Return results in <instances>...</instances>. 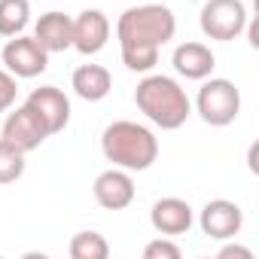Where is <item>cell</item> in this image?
I'll use <instances>...</instances> for the list:
<instances>
[{
	"mask_svg": "<svg viewBox=\"0 0 259 259\" xmlns=\"http://www.w3.org/2000/svg\"><path fill=\"white\" fill-rule=\"evenodd\" d=\"M177 34V16L165 4L128 7L116 22L122 64L132 73H150L159 64V49Z\"/></svg>",
	"mask_w": 259,
	"mask_h": 259,
	"instance_id": "6da1fadb",
	"label": "cell"
},
{
	"mask_svg": "<svg viewBox=\"0 0 259 259\" xmlns=\"http://www.w3.org/2000/svg\"><path fill=\"white\" fill-rule=\"evenodd\" d=\"M101 153L113 168L122 171H150L159 159V138L147 125L132 119H116L101 132Z\"/></svg>",
	"mask_w": 259,
	"mask_h": 259,
	"instance_id": "7a4b0ae2",
	"label": "cell"
},
{
	"mask_svg": "<svg viewBox=\"0 0 259 259\" xmlns=\"http://www.w3.org/2000/svg\"><path fill=\"white\" fill-rule=\"evenodd\" d=\"M135 104L162 132H177L192 116V101L186 89L165 73H147L135 89Z\"/></svg>",
	"mask_w": 259,
	"mask_h": 259,
	"instance_id": "3957f363",
	"label": "cell"
},
{
	"mask_svg": "<svg viewBox=\"0 0 259 259\" xmlns=\"http://www.w3.org/2000/svg\"><path fill=\"white\" fill-rule=\"evenodd\" d=\"M195 113L210 128L232 125L238 119V113H241V92H238V85L232 79H223V76L201 79V89L195 95Z\"/></svg>",
	"mask_w": 259,
	"mask_h": 259,
	"instance_id": "277c9868",
	"label": "cell"
},
{
	"mask_svg": "<svg viewBox=\"0 0 259 259\" xmlns=\"http://www.w3.org/2000/svg\"><path fill=\"white\" fill-rule=\"evenodd\" d=\"M247 22H250V13L244 7V0H207L198 16L201 34L207 40H220V43L238 40L244 34Z\"/></svg>",
	"mask_w": 259,
	"mask_h": 259,
	"instance_id": "5b68a950",
	"label": "cell"
},
{
	"mask_svg": "<svg viewBox=\"0 0 259 259\" xmlns=\"http://www.w3.org/2000/svg\"><path fill=\"white\" fill-rule=\"evenodd\" d=\"M0 58H4V70H10L16 79H34V76L46 73V67H49V52L34 37H25V34L10 37Z\"/></svg>",
	"mask_w": 259,
	"mask_h": 259,
	"instance_id": "8992f818",
	"label": "cell"
},
{
	"mask_svg": "<svg viewBox=\"0 0 259 259\" xmlns=\"http://www.w3.org/2000/svg\"><path fill=\"white\" fill-rule=\"evenodd\" d=\"M46 138H49V132L43 128V122L37 119V113L28 104H22L13 113H7L4 128H0V141H7L10 147H16L25 156L34 153V150H40Z\"/></svg>",
	"mask_w": 259,
	"mask_h": 259,
	"instance_id": "52a82bcc",
	"label": "cell"
},
{
	"mask_svg": "<svg viewBox=\"0 0 259 259\" xmlns=\"http://www.w3.org/2000/svg\"><path fill=\"white\" fill-rule=\"evenodd\" d=\"M25 104L37 113V119L43 122L49 138L61 135L64 128H67V122H70V98L58 85H40V89H34Z\"/></svg>",
	"mask_w": 259,
	"mask_h": 259,
	"instance_id": "ba28073f",
	"label": "cell"
},
{
	"mask_svg": "<svg viewBox=\"0 0 259 259\" xmlns=\"http://www.w3.org/2000/svg\"><path fill=\"white\" fill-rule=\"evenodd\" d=\"M198 226H201V232H204L207 238H213V241H229V238H235V235L244 229V210H241L235 201H229V198H213V201H207V204L201 207Z\"/></svg>",
	"mask_w": 259,
	"mask_h": 259,
	"instance_id": "9c48e42d",
	"label": "cell"
},
{
	"mask_svg": "<svg viewBox=\"0 0 259 259\" xmlns=\"http://www.w3.org/2000/svg\"><path fill=\"white\" fill-rule=\"evenodd\" d=\"M92 195L104 210H125L128 204L135 201L138 189L132 180V171H122V168H107L95 177L92 183Z\"/></svg>",
	"mask_w": 259,
	"mask_h": 259,
	"instance_id": "30bf717a",
	"label": "cell"
},
{
	"mask_svg": "<svg viewBox=\"0 0 259 259\" xmlns=\"http://www.w3.org/2000/svg\"><path fill=\"white\" fill-rule=\"evenodd\" d=\"M150 223L159 235L165 238H177V235H186L195 223V213H192V204L186 198H177V195H165L153 204L150 210Z\"/></svg>",
	"mask_w": 259,
	"mask_h": 259,
	"instance_id": "8fae6325",
	"label": "cell"
},
{
	"mask_svg": "<svg viewBox=\"0 0 259 259\" xmlns=\"http://www.w3.org/2000/svg\"><path fill=\"white\" fill-rule=\"evenodd\" d=\"M110 40V19L101 10H82L73 19V49L79 55H98Z\"/></svg>",
	"mask_w": 259,
	"mask_h": 259,
	"instance_id": "7c38bea8",
	"label": "cell"
},
{
	"mask_svg": "<svg viewBox=\"0 0 259 259\" xmlns=\"http://www.w3.org/2000/svg\"><path fill=\"white\" fill-rule=\"evenodd\" d=\"M171 64H174V70H177L183 79H195V82H201V79H207V76L213 73V67H217V55L210 52V46L189 40V43H180V46L174 49Z\"/></svg>",
	"mask_w": 259,
	"mask_h": 259,
	"instance_id": "4fadbf2b",
	"label": "cell"
},
{
	"mask_svg": "<svg viewBox=\"0 0 259 259\" xmlns=\"http://www.w3.org/2000/svg\"><path fill=\"white\" fill-rule=\"evenodd\" d=\"M34 40L52 55V52H67L73 49V19L52 10V13H43L34 25Z\"/></svg>",
	"mask_w": 259,
	"mask_h": 259,
	"instance_id": "5bb4252c",
	"label": "cell"
},
{
	"mask_svg": "<svg viewBox=\"0 0 259 259\" xmlns=\"http://www.w3.org/2000/svg\"><path fill=\"white\" fill-rule=\"evenodd\" d=\"M70 89L76 98L95 104V101H104L113 89V76L104 64H79L70 76Z\"/></svg>",
	"mask_w": 259,
	"mask_h": 259,
	"instance_id": "9a60e30c",
	"label": "cell"
},
{
	"mask_svg": "<svg viewBox=\"0 0 259 259\" xmlns=\"http://www.w3.org/2000/svg\"><path fill=\"white\" fill-rule=\"evenodd\" d=\"M31 25V0H0V37H19Z\"/></svg>",
	"mask_w": 259,
	"mask_h": 259,
	"instance_id": "2e32d148",
	"label": "cell"
},
{
	"mask_svg": "<svg viewBox=\"0 0 259 259\" xmlns=\"http://www.w3.org/2000/svg\"><path fill=\"white\" fill-rule=\"evenodd\" d=\"M110 244L101 232H76L70 241V259H107Z\"/></svg>",
	"mask_w": 259,
	"mask_h": 259,
	"instance_id": "e0dca14e",
	"label": "cell"
},
{
	"mask_svg": "<svg viewBox=\"0 0 259 259\" xmlns=\"http://www.w3.org/2000/svg\"><path fill=\"white\" fill-rule=\"evenodd\" d=\"M25 168H28L25 153H19V150L10 147L7 141H0V186L16 183V180L25 174Z\"/></svg>",
	"mask_w": 259,
	"mask_h": 259,
	"instance_id": "ac0fdd59",
	"label": "cell"
},
{
	"mask_svg": "<svg viewBox=\"0 0 259 259\" xmlns=\"http://www.w3.org/2000/svg\"><path fill=\"white\" fill-rule=\"evenodd\" d=\"M180 256H183V250L171 238H165V235L144 247V259H180Z\"/></svg>",
	"mask_w": 259,
	"mask_h": 259,
	"instance_id": "d6986e66",
	"label": "cell"
},
{
	"mask_svg": "<svg viewBox=\"0 0 259 259\" xmlns=\"http://www.w3.org/2000/svg\"><path fill=\"white\" fill-rule=\"evenodd\" d=\"M16 95H19L16 76H13L10 70H4V67H0V113L13 110V104H16Z\"/></svg>",
	"mask_w": 259,
	"mask_h": 259,
	"instance_id": "ffe728a7",
	"label": "cell"
},
{
	"mask_svg": "<svg viewBox=\"0 0 259 259\" xmlns=\"http://www.w3.org/2000/svg\"><path fill=\"white\" fill-rule=\"evenodd\" d=\"M217 259H253V250L241 244H226L217 250Z\"/></svg>",
	"mask_w": 259,
	"mask_h": 259,
	"instance_id": "44dd1931",
	"label": "cell"
}]
</instances>
